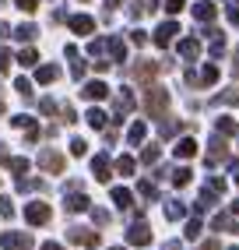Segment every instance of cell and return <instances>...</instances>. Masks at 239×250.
<instances>
[{"label": "cell", "instance_id": "1", "mask_svg": "<svg viewBox=\"0 0 239 250\" xmlns=\"http://www.w3.org/2000/svg\"><path fill=\"white\" fill-rule=\"evenodd\" d=\"M144 109H148L151 120H162L165 109H169V92H165L162 85H151V88L144 92Z\"/></svg>", "mask_w": 239, "mask_h": 250}, {"label": "cell", "instance_id": "2", "mask_svg": "<svg viewBox=\"0 0 239 250\" xmlns=\"http://www.w3.org/2000/svg\"><path fill=\"white\" fill-rule=\"evenodd\" d=\"M49 219H53V208H49L46 201H28L25 205V222L28 226H46Z\"/></svg>", "mask_w": 239, "mask_h": 250}, {"label": "cell", "instance_id": "3", "mask_svg": "<svg viewBox=\"0 0 239 250\" xmlns=\"http://www.w3.org/2000/svg\"><path fill=\"white\" fill-rule=\"evenodd\" d=\"M63 166H67V159L57 152V148H42L39 152V169L42 173H63Z\"/></svg>", "mask_w": 239, "mask_h": 250}, {"label": "cell", "instance_id": "4", "mask_svg": "<svg viewBox=\"0 0 239 250\" xmlns=\"http://www.w3.org/2000/svg\"><path fill=\"white\" fill-rule=\"evenodd\" d=\"M0 247H4V250H32V247H36V240H32L28 232H14V229H7L4 236H0Z\"/></svg>", "mask_w": 239, "mask_h": 250}, {"label": "cell", "instance_id": "5", "mask_svg": "<svg viewBox=\"0 0 239 250\" xmlns=\"http://www.w3.org/2000/svg\"><path fill=\"white\" fill-rule=\"evenodd\" d=\"M127 243H130V247H148V243H151V226H144V222L130 226V229H127Z\"/></svg>", "mask_w": 239, "mask_h": 250}, {"label": "cell", "instance_id": "6", "mask_svg": "<svg viewBox=\"0 0 239 250\" xmlns=\"http://www.w3.org/2000/svg\"><path fill=\"white\" fill-rule=\"evenodd\" d=\"M67 240L71 243H81V247H99V232L95 229H67Z\"/></svg>", "mask_w": 239, "mask_h": 250}, {"label": "cell", "instance_id": "7", "mask_svg": "<svg viewBox=\"0 0 239 250\" xmlns=\"http://www.w3.org/2000/svg\"><path fill=\"white\" fill-rule=\"evenodd\" d=\"M67 25H71L78 36H92V32H95V18H88V14H71Z\"/></svg>", "mask_w": 239, "mask_h": 250}, {"label": "cell", "instance_id": "8", "mask_svg": "<svg viewBox=\"0 0 239 250\" xmlns=\"http://www.w3.org/2000/svg\"><path fill=\"white\" fill-rule=\"evenodd\" d=\"M81 95H84V99H92V103H99V99H106V95H109V85H106V81H88V85L81 88Z\"/></svg>", "mask_w": 239, "mask_h": 250}, {"label": "cell", "instance_id": "9", "mask_svg": "<svg viewBox=\"0 0 239 250\" xmlns=\"http://www.w3.org/2000/svg\"><path fill=\"white\" fill-rule=\"evenodd\" d=\"M63 208H67V211H71V215H78V211H88L92 205H88V197H84V194H78V190H71V194H67V201H63Z\"/></svg>", "mask_w": 239, "mask_h": 250}, {"label": "cell", "instance_id": "10", "mask_svg": "<svg viewBox=\"0 0 239 250\" xmlns=\"http://www.w3.org/2000/svg\"><path fill=\"white\" fill-rule=\"evenodd\" d=\"M92 173H95L99 183H106V180L113 176V173H109V155H95V159H92Z\"/></svg>", "mask_w": 239, "mask_h": 250}, {"label": "cell", "instance_id": "11", "mask_svg": "<svg viewBox=\"0 0 239 250\" xmlns=\"http://www.w3.org/2000/svg\"><path fill=\"white\" fill-rule=\"evenodd\" d=\"M176 32H179V25H176V21H165V25H159V32H155V46H169Z\"/></svg>", "mask_w": 239, "mask_h": 250}, {"label": "cell", "instance_id": "12", "mask_svg": "<svg viewBox=\"0 0 239 250\" xmlns=\"http://www.w3.org/2000/svg\"><path fill=\"white\" fill-rule=\"evenodd\" d=\"M57 78H60V67H57V63H42V67L36 71V81H39V85H53Z\"/></svg>", "mask_w": 239, "mask_h": 250}, {"label": "cell", "instance_id": "13", "mask_svg": "<svg viewBox=\"0 0 239 250\" xmlns=\"http://www.w3.org/2000/svg\"><path fill=\"white\" fill-rule=\"evenodd\" d=\"M218 232H236V211H221L215 215V222H211Z\"/></svg>", "mask_w": 239, "mask_h": 250}, {"label": "cell", "instance_id": "14", "mask_svg": "<svg viewBox=\"0 0 239 250\" xmlns=\"http://www.w3.org/2000/svg\"><path fill=\"white\" fill-rule=\"evenodd\" d=\"M130 109H134V95H130V92H120V95H116V116H113V120H123Z\"/></svg>", "mask_w": 239, "mask_h": 250}, {"label": "cell", "instance_id": "15", "mask_svg": "<svg viewBox=\"0 0 239 250\" xmlns=\"http://www.w3.org/2000/svg\"><path fill=\"white\" fill-rule=\"evenodd\" d=\"M113 205H116L120 211H127V208L134 205V194H130L127 187H113Z\"/></svg>", "mask_w": 239, "mask_h": 250}, {"label": "cell", "instance_id": "16", "mask_svg": "<svg viewBox=\"0 0 239 250\" xmlns=\"http://www.w3.org/2000/svg\"><path fill=\"white\" fill-rule=\"evenodd\" d=\"M144 134H148V124H144V120H138V124H130L127 141H130V145H141V141H144Z\"/></svg>", "mask_w": 239, "mask_h": 250}, {"label": "cell", "instance_id": "17", "mask_svg": "<svg viewBox=\"0 0 239 250\" xmlns=\"http://www.w3.org/2000/svg\"><path fill=\"white\" fill-rule=\"evenodd\" d=\"M194 14H197V21H211L215 14H218V7H215V4H208V0H200V4L194 7Z\"/></svg>", "mask_w": 239, "mask_h": 250}, {"label": "cell", "instance_id": "18", "mask_svg": "<svg viewBox=\"0 0 239 250\" xmlns=\"http://www.w3.org/2000/svg\"><path fill=\"white\" fill-rule=\"evenodd\" d=\"M190 155H197V141L194 138H183L176 145V159H190Z\"/></svg>", "mask_w": 239, "mask_h": 250}, {"label": "cell", "instance_id": "19", "mask_svg": "<svg viewBox=\"0 0 239 250\" xmlns=\"http://www.w3.org/2000/svg\"><path fill=\"white\" fill-rule=\"evenodd\" d=\"M225 155H229V148L221 145V141H211V152H208V166H218V162L225 159Z\"/></svg>", "mask_w": 239, "mask_h": 250}, {"label": "cell", "instance_id": "20", "mask_svg": "<svg viewBox=\"0 0 239 250\" xmlns=\"http://www.w3.org/2000/svg\"><path fill=\"white\" fill-rule=\"evenodd\" d=\"M221 53H225V32H218V28H215V32H211V57L218 60Z\"/></svg>", "mask_w": 239, "mask_h": 250}, {"label": "cell", "instance_id": "21", "mask_svg": "<svg viewBox=\"0 0 239 250\" xmlns=\"http://www.w3.org/2000/svg\"><path fill=\"white\" fill-rule=\"evenodd\" d=\"M236 103H239V92L236 88H229V92H221V95L211 99V106H236Z\"/></svg>", "mask_w": 239, "mask_h": 250}, {"label": "cell", "instance_id": "22", "mask_svg": "<svg viewBox=\"0 0 239 250\" xmlns=\"http://www.w3.org/2000/svg\"><path fill=\"white\" fill-rule=\"evenodd\" d=\"M155 74H159V67H155V63H134V78L148 81V78H155Z\"/></svg>", "mask_w": 239, "mask_h": 250}, {"label": "cell", "instance_id": "23", "mask_svg": "<svg viewBox=\"0 0 239 250\" xmlns=\"http://www.w3.org/2000/svg\"><path fill=\"white\" fill-rule=\"evenodd\" d=\"M18 63H21V67H36V63H39V53H36L32 46H25L21 53H18Z\"/></svg>", "mask_w": 239, "mask_h": 250}, {"label": "cell", "instance_id": "24", "mask_svg": "<svg viewBox=\"0 0 239 250\" xmlns=\"http://www.w3.org/2000/svg\"><path fill=\"white\" fill-rule=\"evenodd\" d=\"M179 53H183L186 60H194V57L200 53V42H197V39H183V42H179Z\"/></svg>", "mask_w": 239, "mask_h": 250}, {"label": "cell", "instance_id": "25", "mask_svg": "<svg viewBox=\"0 0 239 250\" xmlns=\"http://www.w3.org/2000/svg\"><path fill=\"white\" fill-rule=\"evenodd\" d=\"M109 53H113V60H127V46H123V39H120V36L109 39Z\"/></svg>", "mask_w": 239, "mask_h": 250}, {"label": "cell", "instance_id": "26", "mask_svg": "<svg viewBox=\"0 0 239 250\" xmlns=\"http://www.w3.org/2000/svg\"><path fill=\"white\" fill-rule=\"evenodd\" d=\"M7 166L14 169V176H18V180H25V173H28V159H21V155H14V159H11Z\"/></svg>", "mask_w": 239, "mask_h": 250}, {"label": "cell", "instance_id": "27", "mask_svg": "<svg viewBox=\"0 0 239 250\" xmlns=\"http://www.w3.org/2000/svg\"><path fill=\"white\" fill-rule=\"evenodd\" d=\"M116 173H120V176H134V159H130V155H120V159H116Z\"/></svg>", "mask_w": 239, "mask_h": 250}, {"label": "cell", "instance_id": "28", "mask_svg": "<svg viewBox=\"0 0 239 250\" xmlns=\"http://www.w3.org/2000/svg\"><path fill=\"white\" fill-rule=\"evenodd\" d=\"M36 32H39L36 25H18V28H14V36H18L21 42H32V39H36Z\"/></svg>", "mask_w": 239, "mask_h": 250}, {"label": "cell", "instance_id": "29", "mask_svg": "<svg viewBox=\"0 0 239 250\" xmlns=\"http://www.w3.org/2000/svg\"><path fill=\"white\" fill-rule=\"evenodd\" d=\"M200 229H204L200 219H190V222H186V229H183V236H186V240H200Z\"/></svg>", "mask_w": 239, "mask_h": 250}, {"label": "cell", "instance_id": "30", "mask_svg": "<svg viewBox=\"0 0 239 250\" xmlns=\"http://www.w3.org/2000/svg\"><path fill=\"white\" fill-rule=\"evenodd\" d=\"M88 124H92L95 130H102V127H106V113H102V109H95V106H92V109H88Z\"/></svg>", "mask_w": 239, "mask_h": 250}, {"label": "cell", "instance_id": "31", "mask_svg": "<svg viewBox=\"0 0 239 250\" xmlns=\"http://www.w3.org/2000/svg\"><path fill=\"white\" fill-rule=\"evenodd\" d=\"M138 194H141V197H159V187H155L151 180H141V183H138Z\"/></svg>", "mask_w": 239, "mask_h": 250}, {"label": "cell", "instance_id": "32", "mask_svg": "<svg viewBox=\"0 0 239 250\" xmlns=\"http://www.w3.org/2000/svg\"><path fill=\"white\" fill-rule=\"evenodd\" d=\"M165 215H169V219H183V215H186L183 201H169V205H165Z\"/></svg>", "mask_w": 239, "mask_h": 250}, {"label": "cell", "instance_id": "33", "mask_svg": "<svg viewBox=\"0 0 239 250\" xmlns=\"http://www.w3.org/2000/svg\"><path fill=\"white\" fill-rule=\"evenodd\" d=\"M218 134H239L236 120H229V116H221V120H218Z\"/></svg>", "mask_w": 239, "mask_h": 250}, {"label": "cell", "instance_id": "34", "mask_svg": "<svg viewBox=\"0 0 239 250\" xmlns=\"http://www.w3.org/2000/svg\"><path fill=\"white\" fill-rule=\"evenodd\" d=\"M173 183H176V187H186V183H190V169H186V166H179V169L173 173Z\"/></svg>", "mask_w": 239, "mask_h": 250}, {"label": "cell", "instance_id": "35", "mask_svg": "<svg viewBox=\"0 0 239 250\" xmlns=\"http://www.w3.org/2000/svg\"><path fill=\"white\" fill-rule=\"evenodd\" d=\"M11 124L18 127V130H28V127H36V120H32V116H25V113H21V116H11Z\"/></svg>", "mask_w": 239, "mask_h": 250}, {"label": "cell", "instance_id": "36", "mask_svg": "<svg viewBox=\"0 0 239 250\" xmlns=\"http://www.w3.org/2000/svg\"><path fill=\"white\" fill-rule=\"evenodd\" d=\"M200 81H204V85H215V81H218V67H215V63H208V67H204Z\"/></svg>", "mask_w": 239, "mask_h": 250}, {"label": "cell", "instance_id": "37", "mask_svg": "<svg viewBox=\"0 0 239 250\" xmlns=\"http://www.w3.org/2000/svg\"><path fill=\"white\" fill-rule=\"evenodd\" d=\"M14 88L21 92V99H32V81L28 78H18V81H14Z\"/></svg>", "mask_w": 239, "mask_h": 250}, {"label": "cell", "instance_id": "38", "mask_svg": "<svg viewBox=\"0 0 239 250\" xmlns=\"http://www.w3.org/2000/svg\"><path fill=\"white\" fill-rule=\"evenodd\" d=\"M92 219H95V226H109V211L106 208H92Z\"/></svg>", "mask_w": 239, "mask_h": 250}, {"label": "cell", "instance_id": "39", "mask_svg": "<svg viewBox=\"0 0 239 250\" xmlns=\"http://www.w3.org/2000/svg\"><path fill=\"white\" fill-rule=\"evenodd\" d=\"M141 159H144L148 166H151V162H159V145H148L144 152H141Z\"/></svg>", "mask_w": 239, "mask_h": 250}, {"label": "cell", "instance_id": "40", "mask_svg": "<svg viewBox=\"0 0 239 250\" xmlns=\"http://www.w3.org/2000/svg\"><path fill=\"white\" fill-rule=\"evenodd\" d=\"M84 152H88V141H84V138H74V141H71V155H84Z\"/></svg>", "mask_w": 239, "mask_h": 250}, {"label": "cell", "instance_id": "41", "mask_svg": "<svg viewBox=\"0 0 239 250\" xmlns=\"http://www.w3.org/2000/svg\"><path fill=\"white\" fill-rule=\"evenodd\" d=\"M7 71H11V49L0 46V74H7Z\"/></svg>", "mask_w": 239, "mask_h": 250}, {"label": "cell", "instance_id": "42", "mask_svg": "<svg viewBox=\"0 0 239 250\" xmlns=\"http://www.w3.org/2000/svg\"><path fill=\"white\" fill-rule=\"evenodd\" d=\"M0 215H4V219H14V205H11V197H0Z\"/></svg>", "mask_w": 239, "mask_h": 250}, {"label": "cell", "instance_id": "43", "mask_svg": "<svg viewBox=\"0 0 239 250\" xmlns=\"http://www.w3.org/2000/svg\"><path fill=\"white\" fill-rule=\"evenodd\" d=\"M204 190H211V194H221V190H225V183H221L218 176H211L208 183H204Z\"/></svg>", "mask_w": 239, "mask_h": 250}, {"label": "cell", "instance_id": "44", "mask_svg": "<svg viewBox=\"0 0 239 250\" xmlns=\"http://www.w3.org/2000/svg\"><path fill=\"white\" fill-rule=\"evenodd\" d=\"M39 109H42L46 116H53V113H57V103H53V99H39Z\"/></svg>", "mask_w": 239, "mask_h": 250}, {"label": "cell", "instance_id": "45", "mask_svg": "<svg viewBox=\"0 0 239 250\" xmlns=\"http://www.w3.org/2000/svg\"><path fill=\"white\" fill-rule=\"evenodd\" d=\"M14 4H18V7H21L25 14H32V11H36V7H39V0H14Z\"/></svg>", "mask_w": 239, "mask_h": 250}, {"label": "cell", "instance_id": "46", "mask_svg": "<svg viewBox=\"0 0 239 250\" xmlns=\"http://www.w3.org/2000/svg\"><path fill=\"white\" fill-rule=\"evenodd\" d=\"M183 4H186V0H165V11H169V14H179Z\"/></svg>", "mask_w": 239, "mask_h": 250}, {"label": "cell", "instance_id": "47", "mask_svg": "<svg viewBox=\"0 0 239 250\" xmlns=\"http://www.w3.org/2000/svg\"><path fill=\"white\" fill-rule=\"evenodd\" d=\"M71 60H74V63H71V74L81 78V74H84V60H78V57H71Z\"/></svg>", "mask_w": 239, "mask_h": 250}, {"label": "cell", "instance_id": "48", "mask_svg": "<svg viewBox=\"0 0 239 250\" xmlns=\"http://www.w3.org/2000/svg\"><path fill=\"white\" fill-rule=\"evenodd\" d=\"M63 120H67V124H74V120H78V113H74V106H63Z\"/></svg>", "mask_w": 239, "mask_h": 250}, {"label": "cell", "instance_id": "49", "mask_svg": "<svg viewBox=\"0 0 239 250\" xmlns=\"http://www.w3.org/2000/svg\"><path fill=\"white\" fill-rule=\"evenodd\" d=\"M130 39H134V42H138V46H144V42H148V36H144V32H141V28H134V36H130Z\"/></svg>", "mask_w": 239, "mask_h": 250}, {"label": "cell", "instance_id": "50", "mask_svg": "<svg viewBox=\"0 0 239 250\" xmlns=\"http://www.w3.org/2000/svg\"><path fill=\"white\" fill-rule=\"evenodd\" d=\"M200 250H221V243H218V240H204Z\"/></svg>", "mask_w": 239, "mask_h": 250}, {"label": "cell", "instance_id": "51", "mask_svg": "<svg viewBox=\"0 0 239 250\" xmlns=\"http://www.w3.org/2000/svg\"><path fill=\"white\" fill-rule=\"evenodd\" d=\"M229 21H236V25H239V7H229Z\"/></svg>", "mask_w": 239, "mask_h": 250}, {"label": "cell", "instance_id": "52", "mask_svg": "<svg viewBox=\"0 0 239 250\" xmlns=\"http://www.w3.org/2000/svg\"><path fill=\"white\" fill-rule=\"evenodd\" d=\"M39 250H63V247H60V243H53V240H49V243H42Z\"/></svg>", "mask_w": 239, "mask_h": 250}, {"label": "cell", "instance_id": "53", "mask_svg": "<svg viewBox=\"0 0 239 250\" xmlns=\"http://www.w3.org/2000/svg\"><path fill=\"white\" fill-rule=\"evenodd\" d=\"M0 162H11V152H7L4 145H0Z\"/></svg>", "mask_w": 239, "mask_h": 250}, {"label": "cell", "instance_id": "54", "mask_svg": "<svg viewBox=\"0 0 239 250\" xmlns=\"http://www.w3.org/2000/svg\"><path fill=\"white\" fill-rule=\"evenodd\" d=\"M7 36H11V28H7L4 21H0V39H7Z\"/></svg>", "mask_w": 239, "mask_h": 250}, {"label": "cell", "instance_id": "55", "mask_svg": "<svg viewBox=\"0 0 239 250\" xmlns=\"http://www.w3.org/2000/svg\"><path fill=\"white\" fill-rule=\"evenodd\" d=\"M106 4H109V7H120V0H106Z\"/></svg>", "mask_w": 239, "mask_h": 250}, {"label": "cell", "instance_id": "56", "mask_svg": "<svg viewBox=\"0 0 239 250\" xmlns=\"http://www.w3.org/2000/svg\"><path fill=\"white\" fill-rule=\"evenodd\" d=\"M0 116H4V95H0Z\"/></svg>", "mask_w": 239, "mask_h": 250}, {"label": "cell", "instance_id": "57", "mask_svg": "<svg viewBox=\"0 0 239 250\" xmlns=\"http://www.w3.org/2000/svg\"><path fill=\"white\" fill-rule=\"evenodd\" d=\"M109 250H127V247H109Z\"/></svg>", "mask_w": 239, "mask_h": 250}, {"label": "cell", "instance_id": "58", "mask_svg": "<svg viewBox=\"0 0 239 250\" xmlns=\"http://www.w3.org/2000/svg\"><path fill=\"white\" fill-rule=\"evenodd\" d=\"M236 4H239V0H236Z\"/></svg>", "mask_w": 239, "mask_h": 250}, {"label": "cell", "instance_id": "59", "mask_svg": "<svg viewBox=\"0 0 239 250\" xmlns=\"http://www.w3.org/2000/svg\"><path fill=\"white\" fill-rule=\"evenodd\" d=\"M232 250H236V247H232Z\"/></svg>", "mask_w": 239, "mask_h": 250}]
</instances>
